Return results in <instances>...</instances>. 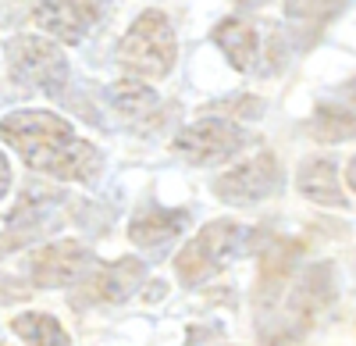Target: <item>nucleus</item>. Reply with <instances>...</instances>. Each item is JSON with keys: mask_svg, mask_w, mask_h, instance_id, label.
<instances>
[{"mask_svg": "<svg viewBox=\"0 0 356 346\" xmlns=\"http://www.w3.org/2000/svg\"><path fill=\"white\" fill-rule=\"evenodd\" d=\"M15 336H22L25 346H72L68 332L61 329V322L50 318L43 310H25L11 322Z\"/></svg>", "mask_w": 356, "mask_h": 346, "instance_id": "4468645a", "label": "nucleus"}, {"mask_svg": "<svg viewBox=\"0 0 356 346\" xmlns=\"http://www.w3.org/2000/svg\"><path fill=\"white\" fill-rule=\"evenodd\" d=\"M292 253H296V246H275L260 261V300L264 304H271L282 293V285L289 278V268H292Z\"/></svg>", "mask_w": 356, "mask_h": 346, "instance_id": "dca6fc26", "label": "nucleus"}, {"mask_svg": "<svg viewBox=\"0 0 356 346\" xmlns=\"http://www.w3.org/2000/svg\"><path fill=\"white\" fill-rule=\"evenodd\" d=\"M0 139L25 157L29 168L65 182H93L100 175V154L54 111H15L0 122Z\"/></svg>", "mask_w": 356, "mask_h": 346, "instance_id": "f257e3e1", "label": "nucleus"}, {"mask_svg": "<svg viewBox=\"0 0 356 346\" xmlns=\"http://www.w3.org/2000/svg\"><path fill=\"white\" fill-rule=\"evenodd\" d=\"M243 143H246V132L239 125L221 122V118H203L175 139V150L193 164H218L232 154H239Z\"/></svg>", "mask_w": 356, "mask_h": 346, "instance_id": "0eeeda50", "label": "nucleus"}, {"mask_svg": "<svg viewBox=\"0 0 356 346\" xmlns=\"http://www.w3.org/2000/svg\"><path fill=\"white\" fill-rule=\"evenodd\" d=\"M93 265L97 261H93V250L89 246H82L75 239H61V243H50L29 257V278L40 290H57V285H75Z\"/></svg>", "mask_w": 356, "mask_h": 346, "instance_id": "423d86ee", "label": "nucleus"}, {"mask_svg": "<svg viewBox=\"0 0 356 346\" xmlns=\"http://www.w3.org/2000/svg\"><path fill=\"white\" fill-rule=\"evenodd\" d=\"M314 136L321 143H339V139H349L353 136V114L346 107H332L324 104L317 114H314Z\"/></svg>", "mask_w": 356, "mask_h": 346, "instance_id": "a211bd4d", "label": "nucleus"}, {"mask_svg": "<svg viewBox=\"0 0 356 346\" xmlns=\"http://www.w3.org/2000/svg\"><path fill=\"white\" fill-rule=\"evenodd\" d=\"M300 189L303 196H310L314 204H328V207H342L349 200L339 189V171L328 157H317V161H303L300 168Z\"/></svg>", "mask_w": 356, "mask_h": 346, "instance_id": "f8f14e48", "label": "nucleus"}, {"mask_svg": "<svg viewBox=\"0 0 356 346\" xmlns=\"http://www.w3.org/2000/svg\"><path fill=\"white\" fill-rule=\"evenodd\" d=\"M97 15H100L97 0H43L36 8L40 29H47L65 43H79L89 33V25L97 22Z\"/></svg>", "mask_w": 356, "mask_h": 346, "instance_id": "9d476101", "label": "nucleus"}, {"mask_svg": "<svg viewBox=\"0 0 356 346\" xmlns=\"http://www.w3.org/2000/svg\"><path fill=\"white\" fill-rule=\"evenodd\" d=\"M54 214H57L54 196H33L25 189L22 204L8 218V228L0 233V257H8L11 250H22L29 243H36L40 236H47L50 225H54Z\"/></svg>", "mask_w": 356, "mask_h": 346, "instance_id": "1a4fd4ad", "label": "nucleus"}, {"mask_svg": "<svg viewBox=\"0 0 356 346\" xmlns=\"http://www.w3.org/2000/svg\"><path fill=\"white\" fill-rule=\"evenodd\" d=\"M282 182V171H278V161L271 154H260L239 168L225 171V175L214 182V193L228 204H257V200L271 196Z\"/></svg>", "mask_w": 356, "mask_h": 346, "instance_id": "6e6552de", "label": "nucleus"}, {"mask_svg": "<svg viewBox=\"0 0 356 346\" xmlns=\"http://www.w3.org/2000/svg\"><path fill=\"white\" fill-rule=\"evenodd\" d=\"M8 189H11V164H8L4 154H0V200H4Z\"/></svg>", "mask_w": 356, "mask_h": 346, "instance_id": "6ab92c4d", "label": "nucleus"}, {"mask_svg": "<svg viewBox=\"0 0 356 346\" xmlns=\"http://www.w3.org/2000/svg\"><path fill=\"white\" fill-rule=\"evenodd\" d=\"M146 278V261L143 257H118L114 265H93V275L79 278L82 293L72 297L75 307L82 304H122L129 300Z\"/></svg>", "mask_w": 356, "mask_h": 346, "instance_id": "39448f33", "label": "nucleus"}, {"mask_svg": "<svg viewBox=\"0 0 356 346\" xmlns=\"http://www.w3.org/2000/svg\"><path fill=\"white\" fill-rule=\"evenodd\" d=\"M189 228V214L186 211H168L157 204H146L132 221H129V239L143 250H161L171 239H178Z\"/></svg>", "mask_w": 356, "mask_h": 346, "instance_id": "9b49d317", "label": "nucleus"}, {"mask_svg": "<svg viewBox=\"0 0 356 346\" xmlns=\"http://www.w3.org/2000/svg\"><path fill=\"white\" fill-rule=\"evenodd\" d=\"M175 33L161 11H146L132 22L125 40L118 43V61L146 79H164L175 65Z\"/></svg>", "mask_w": 356, "mask_h": 346, "instance_id": "f03ea898", "label": "nucleus"}, {"mask_svg": "<svg viewBox=\"0 0 356 346\" xmlns=\"http://www.w3.org/2000/svg\"><path fill=\"white\" fill-rule=\"evenodd\" d=\"M342 11H346V0H285V18L310 29L314 36L321 33V25H328Z\"/></svg>", "mask_w": 356, "mask_h": 346, "instance_id": "2eb2a0df", "label": "nucleus"}, {"mask_svg": "<svg viewBox=\"0 0 356 346\" xmlns=\"http://www.w3.org/2000/svg\"><path fill=\"white\" fill-rule=\"evenodd\" d=\"M8 65L22 90H36L57 97L68 82V61L57 50V43L40 36H18L8 43Z\"/></svg>", "mask_w": 356, "mask_h": 346, "instance_id": "7ed1b4c3", "label": "nucleus"}, {"mask_svg": "<svg viewBox=\"0 0 356 346\" xmlns=\"http://www.w3.org/2000/svg\"><path fill=\"white\" fill-rule=\"evenodd\" d=\"M111 100L114 107L125 114V118H143V114H150L157 107V93L150 90V86H143V82H114V90H111Z\"/></svg>", "mask_w": 356, "mask_h": 346, "instance_id": "f3484780", "label": "nucleus"}, {"mask_svg": "<svg viewBox=\"0 0 356 346\" xmlns=\"http://www.w3.org/2000/svg\"><path fill=\"white\" fill-rule=\"evenodd\" d=\"M243 228L235 221H211L200 228V236L182 246V253L175 257V272L186 285H203L207 278H214L239 250Z\"/></svg>", "mask_w": 356, "mask_h": 346, "instance_id": "20e7f679", "label": "nucleus"}, {"mask_svg": "<svg viewBox=\"0 0 356 346\" xmlns=\"http://www.w3.org/2000/svg\"><path fill=\"white\" fill-rule=\"evenodd\" d=\"M214 43L228 54L232 68L250 72V68L257 65V33H253L243 18H225V22H218Z\"/></svg>", "mask_w": 356, "mask_h": 346, "instance_id": "ddd939ff", "label": "nucleus"}]
</instances>
